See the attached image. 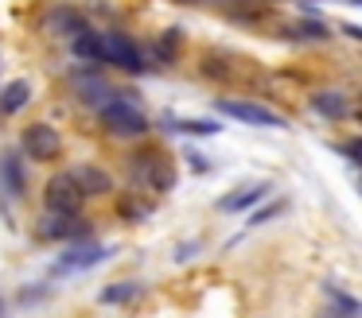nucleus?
<instances>
[{"instance_id":"f3484780","label":"nucleus","mask_w":362,"mask_h":318,"mask_svg":"<svg viewBox=\"0 0 362 318\" xmlns=\"http://www.w3.org/2000/svg\"><path fill=\"white\" fill-rule=\"evenodd\" d=\"M312 109L323 116V121H346V116H351V101H346V93H339V90L312 93Z\"/></svg>"},{"instance_id":"f8f14e48","label":"nucleus","mask_w":362,"mask_h":318,"mask_svg":"<svg viewBox=\"0 0 362 318\" xmlns=\"http://www.w3.org/2000/svg\"><path fill=\"white\" fill-rule=\"evenodd\" d=\"M269 190H273L269 183L238 186V190H230V194H222V198H218V209H222V214H242V209H253L257 202L269 198Z\"/></svg>"},{"instance_id":"0eeeda50","label":"nucleus","mask_w":362,"mask_h":318,"mask_svg":"<svg viewBox=\"0 0 362 318\" xmlns=\"http://www.w3.org/2000/svg\"><path fill=\"white\" fill-rule=\"evenodd\" d=\"M214 109H218L222 116H230V121L253 124V128H288V121H284L281 113H273V109L257 105V101H242V97H218V101H214Z\"/></svg>"},{"instance_id":"bb28decb","label":"nucleus","mask_w":362,"mask_h":318,"mask_svg":"<svg viewBox=\"0 0 362 318\" xmlns=\"http://www.w3.org/2000/svg\"><path fill=\"white\" fill-rule=\"evenodd\" d=\"M339 27H343L351 39H358V43H362V27H354V23H339Z\"/></svg>"},{"instance_id":"4468645a","label":"nucleus","mask_w":362,"mask_h":318,"mask_svg":"<svg viewBox=\"0 0 362 318\" xmlns=\"http://www.w3.org/2000/svg\"><path fill=\"white\" fill-rule=\"evenodd\" d=\"M168 132H183V136H218V121H206V116H175V113H164L160 116Z\"/></svg>"},{"instance_id":"4be33fe9","label":"nucleus","mask_w":362,"mask_h":318,"mask_svg":"<svg viewBox=\"0 0 362 318\" xmlns=\"http://www.w3.org/2000/svg\"><path fill=\"white\" fill-rule=\"evenodd\" d=\"M288 35L292 39H312V43H323V39H327V23H320L315 16H312V20H296L288 27Z\"/></svg>"},{"instance_id":"c85d7f7f","label":"nucleus","mask_w":362,"mask_h":318,"mask_svg":"<svg viewBox=\"0 0 362 318\" xmlns=\"http://www.w3.org/2000/svg\"><path fill=\"white\" fill-rule=\"evenodd\" d=\"M351 4H354V8H362V0H351Z\"/></svg>"},{"instance_id":"6e6552de","label":"nucleus","mask_w":362,"mask_h":318,"mask_svg":"<svg viewBox=\"0 0 362 318\" xmlns=\"http://www.w3.org/2000/svg\"><path fill=\"white\" fill-rule=\"evenodd\" d=\"M113 256L110 245H98V240H78V245H71V252H63L55 260V268H51V276H71V271H90L98 268V264H105Z\"/></svg>"},{"instance_id":"5701e85b","label":"nucleus","mask_w":362,"mask_h":318,"mask_svg":"<svg viewBox=\"0 0 362 318\" xmlns=\"http://www.w3.org/2000/svg\"><path fill=\"white\" fill-rule=\"evenodd\" d=\"M284 209H288V202H281V198H276V202H265V206L253 209L245 225H250V229H257V225H265V221H273V217H281Z\"/></svg>"},{"instance_id":"aec40b11","label":"nucleus","mask_w":362,"mask_h":318,"mask_svg":"<svg viewBox=\"0 0 362 318\" xmlns=\"http://www.w3.org/2000/svg\"><path fill=\"white\" fill-rule=\"evenodd\" d=\"M71 54H74V59H82V62H94V66H98V59H102L98 31L90 27V31H82V35H74V39H71Z\"/></svg>"},{"instance_id":"f257e3e1","label":"nucleus","mask_w":362,"mask_h":318,"mask_svg":"<svg viewBox=\"0 0 362 318\" xmlns=\"http://www.w3.org/2000/svg\"><path fill=\"white\" fill-rule=\"evenodd\" d=\"M98 47H102V59H98L102 66H113V70H121V74H136V78L152 70L148 51H144L133 35H125V31H117V27L98 31Z\"/></svg>"},{"instance_id":"6ab92c4d","label":"nucleus","mask_w":362,"mask_h":318,"mask_svg":"<svg viewBox=\"0 0 362 318\" xmlns=\"http://www.w3.org/2000/svg\"><path fill=\"white\" fill-rule=\"evenodd\" d=\"M136 295H141V283H133V279H121V283H110L98 291V302L102 307H121V302H133Z\"/></svg>"},{"instance_id":"ddd939ff","label":"nucleus","mask_w":362,"mask_h":318,"mask_svg":"<svg viewBox=\"0 0 362 318\" xmlns=\"http://www.w3.org/2000/svg\"><path fill=\"white\" fill-rule=\"evenodd\" d=\"M74 178H78L82 194L86 198H102V194H113V175L105 167H98V163H78V167H71Z\"/></svg>"},{"instance_id":"cd10ccee","label":"nucleus","mask_w":362,"mask_h":318,"mask_svg":"<svg viewBox=\"0 0 362 318\" xmlns=\"http://www.w3.org/2000/svg\"><path fill=\"white\" fill-rule=\"evenodd\" d=\"M0 318H4V299H0Z\"/></svg>"},{"instance_id":"393cba45","label":"nucleus","mask_w":362,"mask_h":318,"mask_svg":"<svg viewBox=\"0 0 362 318\" xmlns=\"http://www.w3.org/2000/svg\"><path fill=\"white\" fill-rule=\"evenodd\" d=\"M199 252V245H195V240H187V245H180V248H175V260H191V256H195Z\"/></svg>"},{"instance_id":"b1692460","label":"nucleus","mask_w":362,"mask_h":318,"mask_svg":"<svg viewBox=\"0 0 362 318\" xmlns=\"http://www.w3.org/2000/svg\"><path fill=\"white\" fill-rule=\"evenodd\" d=\"M183 159H187V167L195 171V175H206V171H211V159H206L203 152H187Z\"/></svg>"},{"instance_id":"20e7f679","label":"nucleus","mask_w":362,"mask_h":318,"mask_svg":"<svg viewBox=\"0 0 362 318\" xmlns=\"http://www.w3.org/2000/svg\"><path fill=\"white\" fill-rule=\"evenodd\" d=\"M20 155L35 163H55L63 155V132L47 121H32L20 128Z\"/></svg>"},{"instance_id":"412c9836","label":"nucleus","mask_w":362,"mask_h":318,"mask_svg":"<svg viewBox=\"0 0 362 318\" xmlns=\"http://www.w3.org/2000/svg\"><path fill=\"white\" fill-rule=\"evenodd\" d=\"M117 214L125 217V221H144V217L152 214V202L148 198H136V190L133 194H121V198H117Z\"/></svg>"},{"instance_id":"c756f323","label":"nucleus","mask_w":362,"mask_h":318,"mask_svg":"<svg viewBox=\"0 0 362 318\" xmlns=\"http://www.w3.org/2000/svg\"><path fill=\"white\" fill-rule=\"evenodd\" d=\"M323 318H339V314H331V310H327V314H323Z\"/></svg>"},{"instance_id":"a211bd4d","label":"nucleus","mask_w":362,"mask_h":318,"mask_svg":"<svg viewBox=\"0 0 362 318\" xmlns=\"http://www.w3.org/2000/svg\"><path fill=\"white\" fill-rule=\"evenodd\" d=\"M323 299L331 302V314H339V318H362V299H354L351 291H343V287L323 283Z\"/></svg>"},{"instance_id":"2eb2a0df","label":"nucleus","mask_w":362,"mask_h":318,"mask_svg":"<svg viewBox=\"0 0 362 318\" xmlns=\"http://www.w3.org/2000/svg\"><path fill=\"white\" fill-rule=\"evenodd\" d=\"M28 101H32V82H28V78H12V82L0 85V113L4 116L24 113Z\"/></svg>"},{"instance_id":"dca6fc26","label":"nucleus","mask_w":362,"mask_h":318,"mask_svg":"<svg viewBox=\"0 0 362 318\" xmlns=\"http://www.w3.org/2000/svg\"><path fill=\"white\" fill-rule=\"evenodd\" d=\"M180 51H183V31L180 27H168V31H160V35H156L148 62H152V66H172V62L180 59Z\"/></svg>"},{"instance_id":"1a4fd4ad","label":"nucleus","mask_w":362,"mask_h":318,"mask_svg":"<svg viewBox=\"0 0 362 318\" xmlns=\"http://www.w3.org/2000/svg\"><path fill=\"white\" fill-rule=\"evenodd\" d=\"M71 82H74V93H78V101H86V105H98L102 109L105 101H113V97H125L121 90H113L110 82H105V74L90 62V66H78L71 74Z\"/></svg>"},{"instance_id":"f03ea898","label":"nucleus","mask_w":362,"mask_h":318,"mask_svg":"<svg viewBox=\"0 0 362 318\" xmlns=\"http://www.w3.org/2000/svg\"><path fill=\"white\" fill-rule=\"evenodd\" d=\"M129 175L133 183H141L152 194H172L175 190V163L172 155H164L160 147H141V152L129 155Z\"/></svg>"},{"instance_id":"a878e982","label":"nucleus","mask_w":362,"mask_h":318,"mask_svg":"<svg viewBox=\"0 0 362 318\" xmlns=\"http://www.w3.org/2000/svg\"><path fill=\"white\" fill-rule=\"evenodd\" d=\"M343 152H346V155H351V159H354V163H362V136H358V140H351V144H346V147H343Z\"/></svg>"},{"instance_id":"9d476101","label":"nucleus","mask_w":362,"mask_h":318,"mask_svg":"<svg viewBox=\"0 0 362 318\" xmlns=\"http://www.w3.org/2000/svg\"><path fill=\"white\" fill-rule=\"evenodd\" d=\"M0 194L8 198H24L28 194V167H24V155L20 152H0Z\"/></svg>"},{"instance_id":"423d86ee","label":"nucleus","mask_w":362,"mask_h":318,"mask_svg":"<svg viewBox=\"0 0 362 318\" xmlns=\"http://www.w3.org/2000/svg\"><path fill=\"white\" fill-rule=\"evenodd\" d=\"M35 237L47 245H78V240H90V221L82 214H43Z\"/></svg>"},{"instance_id":"9b49d317","label":"nucleus","mask_w":362,"mask_h":318,"mask_svg":"<svg viewBox=\"0 0 362 318\" xmlns=\"http://www.w3.org/2000/svg\"><path fill=\"white\" fill-rule=\"evenodd\" d=\"M47 27L63 39H74V35H82V31H90V16L74 4H55L47 12Z\"/></svg>"},{"instance_id":"39448f33","label":"nucleus","mask_w":362,"mask_h":318,"mask_svg":"<svg viewBox=\"0 0 362 318\" xmlns=\"http://www.w3.org/2000/svg\"><path fill=\"white\" fill-rule=\"evenodd\" d=\"M82 206H86V194H82L74 171H55L43 183V209L47 214H82Z\"/></svg>"},{"instance_id":"7ed1b4c3","label":"nucleus","mask_w":362,"mask_h":318,"mask_svg":"<svg viewBox=\"0 0 362 318\" xmlns=\"http://www.w3.org/2000/svg\"><path fill=\"white\" fill-rule=\"evenodd\" d=\"M129 97V93H125ZM125 97H113L105 101L102 109H98V121H102V128L110 132V136H121V140H141L152 132V121L141 113V109L133 105V101Z\"/></svg>"}]
</instances>
